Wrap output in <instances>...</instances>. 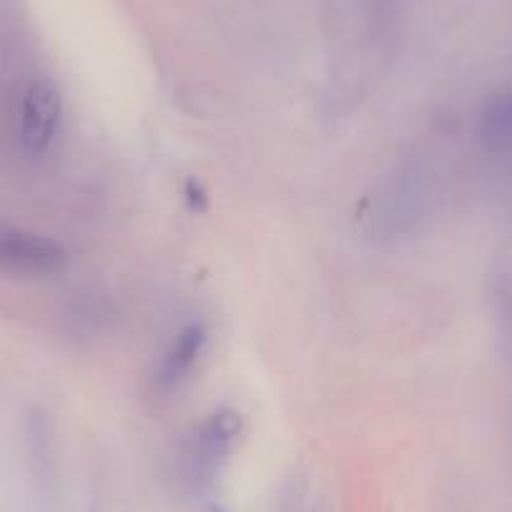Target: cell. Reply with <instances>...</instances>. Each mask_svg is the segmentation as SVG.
Returning <instances> with one entry per match:
<instances>
[{"mask_svg":"<svg viewBox=\"0 0 512 512\" xmlns=\"http://www.w3.org/2000/svg\"><path fill=\"white\" fill-rule=\"evenodd\" d=\"M66 262L58 241L0 224V269L16 274H51Z\"/></svg>","mask_w":512,"mask_h":512,"instance_id":"cell-1","label":"cell"},{"mask_svg":"<svg viewBox=\"0 0 512 512\" xmlns=\"http://www.w3.org/2000/svg\"><path fill=\"white\" fill-rule=\"evenodd\" d=\"M239 415L234 412H219V415L211 417L209 422L204 425L199 437V452L201 460H216V457L224 455L226 450L231 447L234 437L239 435Z\"/></svg>","mask_w":512,"mask_h":512,"instance_id":"cell-4","label":"cell"},{"mask_svg":"<svg viewBox=\"0 0 512 512\" xmlns=\"http://www.w3.org/2000/svg\"><path fill=\"white\" fill-rule=\"evenodd\" d=\"M480 131L487 141H495V144L512 139V96L495 98V101L485 108L480 121Z\"/></svg>","mask_w":512,"mask_h":512,"instance_id":"cell-5","label":"cell"},{"mask_svg":"<svg viewBox=\"0 0 512 512\" xmlns=\"http://www.w3.org/2000/svg\"><path fill=\"white\" fill-rule=\"evenodd\" d=\"M63 113V98L61 91L53 81L43 78V81L31 83L26 91L21 106V123H18V136L26 151L31 154H41L48 149L58 131Z\"/></svg>","mask_w":512,"mask_h":512,"instance_id":"cell-2","label":"cell"},{"mask_svg":"<svg viewBox=\"0 0 512 512\" xmlns=\"http://www.w3.org/2000/svg\"><path fill=\"white\" fill-rule=\"evenodd\" d=\"M206 342H209V334H206L201 324H191L174 339V344L166 349L164 359H161L159 369H156L154 382L159 392L176 390L181 382L189 379V374L194 372L201 354H204Z\"/></svg>","mask_w":512,"mask_h":512,"instance_id":"cell-3","label":"cell"}]
</instances>
